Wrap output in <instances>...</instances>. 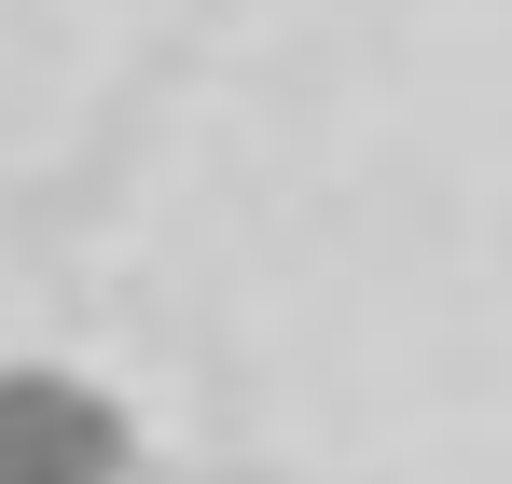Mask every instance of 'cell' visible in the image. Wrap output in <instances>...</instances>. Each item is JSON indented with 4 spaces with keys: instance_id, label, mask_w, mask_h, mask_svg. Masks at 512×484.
<instances>
[{
    "instance_id": "obj_1",
    "label": "cell",
    "mask_w": 512,
    "mask_h": 484,
    "mask_svg": "<svg viewBox=\"0 0 512 484\" xmlns=\"http://www.w3.org/2000/svg\"><path fill=\"white\" fill-rule=\"evenodd\" d=\"M139 429L70 360H0V484H125Z\"/></svg>"
}]
</instances>
